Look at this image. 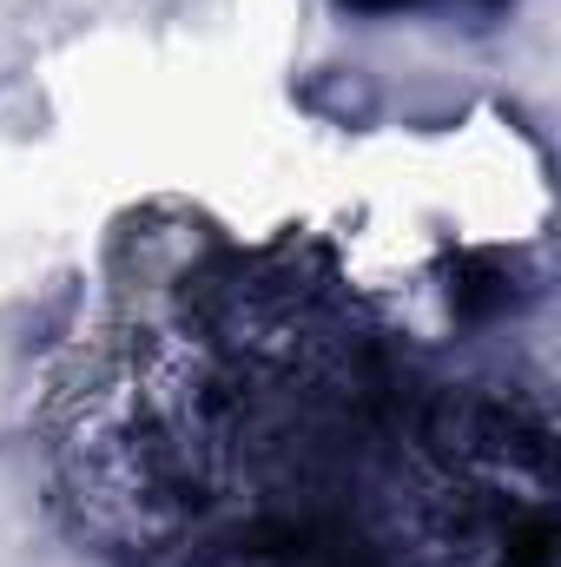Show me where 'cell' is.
Masks as SVG:
<instances>
[{
  "label": "cell",
  "mask_w": 561,
  "mask_h": 567,
  "mask_svg": "<svg viewBox=\"0 0 561 567\" xmlns=\"http://www.w3.org/2000/svg\"><path fill=\"white\" fill-rule=\"evenodd\" d=\"M357 7H404V0H357Z\"/></svg>",
  "instance_id": "cell-1"
}]
</instances>
